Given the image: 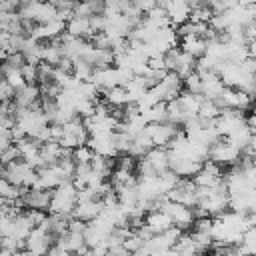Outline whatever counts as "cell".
Here are the masks:
<instances>
[{
  "instance_id": "1",
  "label": "cell",
  "mask_w": 256,
  "mask_h": 256,
  "mask_svg": "<svg viewBox=\"0 0 256 256\" xmlns=\"http://www.w3.org/2000/svg\"><path fill=\"white\" fill-rule=\"evenodd\" d=\"M76 194H78V188H76V184L72 180L60 182L52 190L48 212H52V214H70L72 216V210L76 206Z\"/></svg>"
},
{
  "instance_id": "2",
  "label": "cell",
  "mask_w": 256,
  "mask_h": 256,
  "mask_svg": "<svg viewBox=\"0 0 256 256\" xmlns=\"http://www.w3.org/2000/svg\"><path fill=\"white\" fill-rule=\"evenodd\" d=\"M240 154H242V152H240L228 138H222V136H220L214 144L208 146V158H206V160H212V162H216V164H220V166H232V164L238 162Z\"/></svg>"
},
{
  "instance_id": "3",
  "label": "cell",
  "mask_w": 256,
  "mask_h": 256,
  "mask_svg": "<svg viewBox=\"0 0 256 256\" xmlns=\"http://www.w3.org/2000/svg\"><path fill=\"white\" fill-rule=\"evenodd\" d=\"M166 198L172 200V202L184 204L188 208L196 206L198 200H196V184H194V180L192 178H178L176 186L172 190H168Z\"/></svg>"
},
{
  "instance_id": "4",
  "label": "cell",
  "mask_w": 256,
  "mask_h": 256,
  "mask_svg": "<svg viewBox=\"0 0 256 256\" xmlns=\"http://www.w3.org/2000/svg\"><path fill=\"white\" fill-rule=\"evenodd\" d=\"M162 210L172 220V226H178L180 230L192 228V224H194V212H192V208H188L184 204H178V202H172V200H166L164 206H162Z\"/></svg>"
},
{
  "instance_id": "5",
  "label": "cell",
  "mask_w": 256,
  "mask_h": 256,
  "mask_svg": "<svg viewBox=\"0 0 256 256\" xmlns=\"http://www.w3.org/2000/svg\"><path fill=\"white\" fill-rule=\"evenodd\" d=\"M182 86H184V82H182V78L176 72H166V76L156 86H152V90L158 96V100L170 102V100H174L182 92Z\"/></svg>"
},
{
  "instance_id": "6",
  "label": "cell",
  "mask_w": 256,
  "mask_h": 256,
  "mask_svg": "<svg viewBox=\"0 0 256 256\" xmlns=\"http://www.w3.org/2000/svg\"><path fill=\"white\" fill-rule=\"evenodd\" d=\"M146 134L150 136L154 146H162L168 148V144L172 142V138L178 134V126L172 122H156V124H146Z\"/></svg>"
},
{
  "instance_id": "7",
  "label": "cell",
  "mask_w": 256,
  "mask_h": 256,
  "mask_svg": "<svg viewBox=\"0 0 256 256\" xmlns=\"http://www.w3.org/2000/svg\"><path fill=\"white\" fill-rule=\"evenodd\" d=\"M50 198H52V190H44V188H22L20 204H22L24 208L48 210Z\"/></svg>"
},
{
  "instance_id": "8",
  "label": "cell",
  "mask_w": 256,
  "mask_h": 256,
  "mask_svg": "<svg viewBox=\"0 0 256 256\" xmlns=\"http://www.w3.org/2000/svg\"><path fill=\"white\" fill-rule=\"evenodd\" d=\"M12 102H14L20 110L40 106V88H38V84H24V86H20V88L14 92Z\"/></svg>"
},
{
  "instance_id": "9",
  "label": "cell",
  "mask_w": 256,
  "mask_h": 256,
  "mask_svg": "<svg viewBox=\"0 0 256 256\" xmlns=\"http://www.w3.org/2000/svg\"><path fill=\"white\" fill-rule=\"evenodd\" d=\"M94 154L98 156H104V158H114L118 156L116 148H114V140H112V132L108 134H94V136H88V142H86Z\"/></svg>"
},
{
  "instance_id": "10",
  "label": "cell",
  "mask_w": 256,
  "mask_h": 256,
  "mask_svg": "<svg viewBox=\"0 0 256 256\" xmlns=\"http://www.w3.org/2000/svg\"><path fill=\"white\" fill-rule=\"evenodd\" d=\"M168 168L178 176V178H192L200 168L202 162L194 160V158H178V156H170Z\"/></svg>"
},
{
  "instance_id": "11",
  "label": "cell",
  "mask_w": 256,
  "mask_h": 256,
  "mask_svg": "<svg viewBox=\"0 0 256 256\" xmlns=\"http://www.w3.org/2000/svg\"><path fill=\"white\" fill-rule=\"evenodd\" d=\"M142 160L156 172V174H162L168 170V162H170V154H168V148H162V146H152L144 156Z\"/></svg>"
},
{
  "instance_id": "12",
  "label": "cell",
  "mask_w": 256,
  "mask_h": 256,
  "mask_svg": "<svg viewBox=\"0 0 256 256\" xmlns=\"http://www.w3.org/2000/svg\"><path fill=\"white\" fill-rule=\"evenodd\" d=\"M102 208H104V202H102L100 198H92V200H86V202H78V204L74 206V210H72V218H78V220H82V222H90V220H94V218L100 216Z\"/></svg>"
},
{
  "instance_id": "13",
  "label": "cell",
  "mask_w": 256,
  "mask_h": 256,
  "mask_svg": "<svg viewBox=\"0 0 256 256\" xmlns=\"http://www.w3.org/2000/svg\"><path fill=\"white\" fill-rule=\"evenodd\" d=\"M64 146L60 142L48 140L44 144H40V166H52L62 158Z\"/></svg>"
},
{
  "instance_id": "14",
  "label": "cell",
  "mask_w": 256,
  "mask_h": 256,
  "mask_svg": "<svg viewBox=\"0 0 256 256\" xmlns=\"http://www.w3.org/2000/svg\"><path fill=\"white\" fill-rule=\"evenodd\" d=\"M66 34L74 36V38H90L94 32L90 28V20L84 18V16H72L68 22H66Z\"/></svg>"
},
{
  "instance_id": "15",
  "label": "cell",
  "mask_w": 256,
  "mask_h": 256,
  "mask_svg": "<svg viewBox=\"0 0 256 256\" xmlns=\"http://www.w3.org/2000/svg\"><path fill=\"white\" fill-rule=\"evenodd\" d=\"M144 224L154 232V234H160L164 230H168L172 226V220L168 218V214L164 210H152V212H146L144 216Z\"/></svg>"
},
{
  "instance_id": "16",
  "label": "cell",
  "mask_w": 256,
  "mask_h": 256,
  "mask_svg": "<svg viewBox=\"0 0 256 256\" xmlns=\"http://www.w3.org/2000/svg\"><path fill=\"white\" fill-rule=\"evenodd\" d=\"M180 50H184L186 54H190L194 58H200L206 54V40L200 36H194V34L182 36L180 38Z\"/></svg>"
},
{
  "instance_id": "17",
  "label": "cell",
  "mask_w": 256,
  "mask_h": 256,
  "mask_svg": "<svg viewBox=\"0 0 256 256\" xmlns=\"http://www.w3.org/2000/svg\"><path fill=\"white\" fill-rule=\"evenodd\" d=\"M222 90H224V82L220 80V76H218L216 72H210V74H204V76H202V88H200V94H202L204 98L214 100Z\"/></svg>"
},
{
  "instance_id": "18",
  "label": "cell",
  "mask_w": 256,
  "mask_h": 256,
  "mask_svg": "<svg viewBox=\"0 0 256 256\" xmlns=\"http://www.w3.org/2000/svg\"><path fill=\"white\" fill-rule=\"evenodd\" d=\"M178 102H180V106H182V110H184V114L186 116H196L198 114V108H200V104H202V100H204V96L202 94H194V92H180L178 96Z\"/></svg>"
},
{
  "instance_id": "19",
  "label": "cell",
  "mask_w": 256,
  "mask_h": 256,
  "mask_svg": "<svg viewBox=\"0 0 256 256\" xmlns=\"http://www.w3.org/2000/svg\"><path fill=\"white\" fill-rule=\"evenodd\" d=\"M102 96H104V100H106L112 108H122V106H126V104L130 102L128 90H126L124 86H112V88L104 90Z\"/></svg>"
},
{
  "instance_id": "20",
  "label": "cell",
  "mask_w": 256,
  "mask_h": 256,
  "mask_svg": "<svg viewBox=\"0 0 256 256\" xmlns=\"http://www.w3.org/2000/svg\"><path fill=\"white\" fill-rule=\"evenodd\" d=\"M178 48H180V46H178ZM194 66H196V58H194V56H190V54H186L184 50H180L178 60H176V66H174V70H172V72H176V74L184 80L188 74H192V72H194Z\"/></svg>"
},
{
  "instance_id": "21",
  "label": "cell",
  "mask_w": 256,
  "mask_h": 256,
  "mask_svg": "<svg viewBox=\"0 0 256 256\" xmlns=\"http://www.w3.org/2000/svg\"><path fill=\"white\" fill-rule=\"evenodd\" d=\"M142 116H144V120H146V124H156V122H166V102H164V100H160V102H156L154 106H150L148 110H144V112H142Z\"/></svg>"
},
{
  "instance_id": "22",
  "label": "cell",
  "mask_w": 256,
  "mask_h": 256,
  "mask_svg": "<svg viewBox=\"0 0 256 256\" xmlns=\"http://www.w3.org/2000/svg\"><path fill=\"white\" fill-rule=\"evenodd\" d=\"M20 194H22V188H20V186H16V184L8 182L4 176H0V198H2V200L14 202V200L20 198Z\"/></svg>"
},
{
  "instance_id": "23",
  "label": "cell",
  "mask_w": 256,
  "mask_h": 256,
  "mask_svg": "<svg viewBox=\"0 0 256 256\" xmlns=\"http://www.w3.org/2000/svg\"><path fill=\"white\" fill-rule=\"evenodd\" d=\"M214 16V12H212V8L208 6V2H202V4H198V6H194L192 10H190V22H202V24H208L210 22V18Z\"/></svg>"
},
{
  "instance_id": "24",
  "label": "cell",
  "mask_w": 256,
  "mask_h": 256,
  "mask_svg": "<svg viewBox=\"0 0 256 256\" xmlns=\"http://www.w3.org/2000/svg\"><path fill=\"white\" fill-rule=\"evenodd\" d=\"M220 112L222 110L218 108V104L214 100H210V98H204L202 104H200V108H198V116L204 118V120H216L220 116Z\"/></svg>"
},
{
  "instance_id": "25",
  "label": "cell",
  "mask_w": 256,
  "mask_h": 256,
  "mask_svg": "<svg viewBox=\"0 0 256 256\" xmlns=\"http://www.w3.org/2000/svg\"><path fill=\"white\" fill-rule=\"evenodd\" d=\"M94 158V152L88 144H82V146H76L72 150V160L76 164H90V160Z\"/></svg>"
},
{
  "instance_id": "26",
  "label": "cell",
  "mask_w": 256,
  "mask_h": 256,
  "mask_svg": "<svg viewBox=\"0 0 256 256\" xmlns=\"http://www.w3.org/2000/svg\"><path fill=\"white\" fill-rule=\"evenodd\" d=\"M20 74H22V78H24L26 84H38V64L26 62V64L20 68Z\"/></svg>"
},
{
  "instance_id": "27",
  "label": "cell",
  "mask_w": 256,
  "mask_h": 256,
  "mask_svg": "<svg viewBox=\"0 0 256 256\" xmlns=\"http://www.w3.org/2000/svg\"><path fill=\"white\" fill-rule=\"evenodd\" d=\"M184 88L188 90V92H194V94H200V88H202V76L198 74V72H192V74H188L184 80Z\"/></svg>"
},
{
  "instance_id": "28",
  "label": "cell",
  "mask_w": 256,
  "mask_h": 256,
  "mask_svg": "<svg viewBox=\"0 0 256 256\" xmlns=\"http://www.w3.org/2000/svg\"><path fill=\"white\" fill-rule=\"evenodd\" d=\"M24 216L30 220V224L36 228V226H40L46 218H48V214H46V210H38V208H24Z\"/></svg>"
},
{
  "instance_id": "29",
  "label": "cell",
  "mask_w": 256,
  "mask_h": 256,
  "mask_svg": "<svg viewBox=\"0 0 256 256\" xmlns=\"http://www.w3.org/2000/svg\"><path fill=\"white\" fill-rule=\"evenodd\" d=\"M14 160H20V150H18L16 144H10L8 148H4V150L0 152V162L6 166V164H10V162H14Z\"/></svg>"
},
{
  "instance_id": "30",
  "label": "cell",
  "mask_w": 256,
  "mask_h": 256,
  "mask_svg": "<svg viewBox=\"0 0 256 256\" xmlns=\"http://www.w3.org/2000/svg\"><path fill=\"white\" fill-rule=\"evenodd\" d=\"M122 246H124L128 252H134V250H140V248L144 246V240H142V238L132 230V232L128 234V238L122 242Z\"/></svg>"
},
{
  "instance_id": "31",
  "label": "cell",
  "mask_w": 256,
  "mask_h": 256,
  "mask_svg": "<svg viewBox=\"0 0 256 256\" xmlns=\"http://www.w3.org/2000/svg\"><path fill=\"white\" fill-rule=\"evenodd\" d=\"M14 88L8 84V80H4V78H0V104H4V102H10L12 98H14Z\"/></svg>"
},
{
  "instance_id": "32",
  "label": "cell",
  "mask_w": 256,
  "mask_h": 256,
  "mask_svg": "<svg viewBox=\"0 0 256 256\" xmlns=\"http://www.w3.org/2000/svg\"><path fill=\"white\" fill-rule=\"evenodd\" d=\"M240 30H242V36H244V40H246V44H248L250 40L256 38V20H252V22L240 26Z\"/></svg>"
},
{
  "instance_id": "33",
  "label": "cell",
  "mask_w": 256,
  "mask_h": 256,
  "mask_svg": "<svg viewBox=\"0 0 256 256\" xmlns=\"http://www.w3.org/2000/svg\"><path fill=\"white\" fill-rule=\"evenodd\" d=\"M240 70L244 72V74H248V76H256V60L254 58H244L242 62H240Z\"/></svg>"
},
{
  "instance_id": "34",
  "label": "cell",
  "mask_w": 256,
  "mask_h": 256,
  "mask_svg": "<svg viewBox=\"0 0 256 256\" xmlns=\"http://www.w3.org/2000/svg\"><path fill=\"white\" fill-rule=\"evenodd\" d=\"M62 136H64V128H62V124H50V140L60 142Z\"/></svg>"
},
{
  "instance_id": "35",
  "label": "cell",
  "mask_w": 256,
  "mask_h": 256,
  "mask_svg": "<svg viewBox=\"0 0 256 256\" xmlns=\"http://www.w3.org/2000/svg\"><path fill=\"white\" fill-rule=\"evenodd\" d=\"M106 256H130V252L120 244V246H112V248H108Z\"/></svg>"
},
{
  "instance_id": "36",
  "label": "cell",
  "mask_w": 256,
  "mask_h": 256,
  "mask_svg": "<svg viewBox=\"0 0 256 256\" xmlns=\"http://www.w3.org/2000/svg\"><path fill=\"white\" fill-rule=\"evenodd\" d=\"M246 126L256 134V110H254V112H250V114L246 116Z\"/></svg>"
},
{
  "instance_id": "37",
  "label": "cell",
  "mask_w": 256,
  "mask_h": 256,
  "mask_svg": "<svg viewBox=\"0 0 256 256\" xmlns=\"http://www.w3.org/2000/svg\"><path fill=\"white\" fill-rule=\"evenodd\" d=\"M130 256H150V252H148V248H146V246H142L140 250H134V252H130Z\"/></svg>"
},
{
  "instance_id": "38",
  "label": "cell",
  "mask_w": 256,
  "mask_h": 256,
  "mask_svg": "<svg viewBox=\"0 0 256 256\" xmlns=\"http://www.w3.org/2000/svg\"><path fill=\"white\" fill-rule=\"evenodd\" d=\"M210 256H226V252H218V250H214Z\"/></svg>"
},
{
  "instance_id": "39",
  "label": "cell",
  "mask_w": 256,
  "mask_h": 256,
  "mask_svg": "<svg viewBox=\"0 0 256 256\" xmlns=\"http://www.w3.org/2000/svg\"><path fill=\"white\" fill-rule=\"evenodd\" d=\"M40 2H52V0H40Z\"/></svg>"
},
{
  "instance_id": "40",
  "label": "cell",
  "mask_w": 256,
  "mask_h": 256,
  "mask_svg": "<svg viewBox=\"0 0 256 256\" xmlns=\"http://www.w3.org/2000/svg\"><path fill=\"white\" fill-rule=\"evenodd\" d=\"M74 2H84V0H74Z\"/></svg>"
},
{
  "instance_id": "41",
  "label": "cell",
  "mask_w": 256,
  "mask_h": 256,
  "mask_svg": "<svg viewBox=\"0 0 256 256\" xmlns=\"http://www.w3.org/2000/svg\"><path fill=\"white\" fill-rule=\"evenodd\" d=\"M204 2H210V0H204Z\"/></svg>"
},
{
  "instance_id": "42",
  "label": "cell",
  "mask_w": 256,
  "mask_h": 256,
  "mask_svg": "<svg viewBox=\"0 0 256 256\" xmlns=\"http://www.w3.org/2000/svg\"><path fill=\"white\" fill-rule=\"evenodd\" d=\"M254 256H256V254H254Z\"/></svg>"
}]
</instances>
